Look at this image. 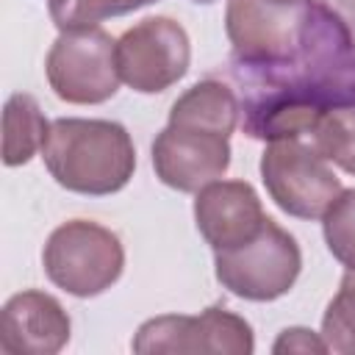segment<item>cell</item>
<instances>
[{
    "instance_id": "obj_3",
    "label": "cell",
    "mask_w": 355,
    "mask_h": 355,
    "mask_svg": "<svg viewBox=\"0 0 355 355\" xmlns=\"http://www.w3.org/2000/svg\"><path fill=\"white\" fill-rule=\"evenodd\" d=\"M42 266L53 286L89 300L122 277L125 247L114 230L92 219H69L50 233L42 250Z\"/></svg>"
},
{
    "instance_id": "obj_15",
    "label": "cell",
    "mask_w": 355,
    "mask_h": 355,
    "mask_svg": "<svg viewBox=\"0 0 355 355\" xmlns=\"http://www.w3.org/2000/svg\"><path fill=\"white\" fill-rule=\"evenodd\" d=\"M308 141L347 175H355V108H330L316 122Z\"/></svg>"
},
{
    "instance_id": "obj_8",
    "label": "cell",
    "mask_w": 355,
    "mask_h": 355,
    "mask_svg": "<svg viewBox=\"0 0 355 355\" xmlns=\"http://www.w3.org/2000/svg\"><path fill=\"white\" fill-rule=\"evenodd\" d=\"M189 33L172 17H147L116 39L119 78L139 94L166 92L189 72Z\"/></svg>"
},
{
    "instance_id": "obj_12",
    "label": "cell",
    "mask_w": 355,
    "mask_h": 355,
    "mask_svg": "<svg viewBox=\"0 0 355 355\" xmlns=\"http://www.w3.org/2000/svg\"><path fill=\"white\" fill-rule=\"evenodd\" d=\"M69 313L53 294L28 288L0 311V349L8 355H55L69 344Z\"/></svg>"
},
{
    "instance_id": "obj_7",
    "label": "cell",
    "mask_w": 355,
    "mask_h": 355,
    "mask_svg": "<svg viewBox=\"0 0 355 355\" xmlns=\"http://www.w3.org/2000/svg\"><path fill=\"white\" fill-rule=\"evenodd\" d=\"M130 347L139 355H250L255 349V333L244 316L211 305L197 316L164 313L147 319Z\"/></svg>"
},
{
    "instance_id": "obj_2",
    "label": "cell",
    "mask_w": 355,
    "mask_h": 355,
    "mask_svg": "<svg viewBox=\"0 0 355 355\" xmlns=\"http://www.w3.org/2000/svg\"><path fill=\"white\" fill-rule=\"evenodd\" d=\"M42 161L61 189L105 197L130 183L136 172V147L119 122L61 116L50 122Z\"/></svg>"
},
{
    "instance_id": "obj_16",
    "label": "cell",
    "mask_w": 355,
    "mask_h": 355,
    "mask_svg": "<svg viewBox=\"0 0 355 355\" xmlns=\"http://www.w3.org/2000/svg\"><path fill=\"white\" fill-rule=\"evenodd\" d=\"M322 338L330 352L355 355V269H347L322 316Z\"/></svg>"
},
{
    "instance_id": "obj_9",
    "label": "cell",
    "mask_w": 355,
    "mask_h": 355,
    "mask_svg": "<svg viewBox=\"0 0 355 355\" xmlns=\"http://www.w3.org/2000/svg\"><path fill=\"white\" fill-rule=\"evenodd\" d=\"M302 8H277L263 0H227L225 31L239 72H261L291 58Z\"/></svg>"
},
{
    "instance_id": "obj_19",
    "label": "cell",
    "mask_w": 355,
    "mask_h": 355,
    "mask_svg": "<svg viewBox=\"0 0 355 355\" xmlns=\"http://www.w3.org/2000/svg\"><path fill=\"white\" fill-rule=\"evenodd\" d=\"M272 352L286 355V352H330V349L322 333H313L308 327H286L272 344Z\"/></svg>"
},
{
    "instance_id": "obj_17",
    "label": "cell",
    "mask_w": 355,
    "mask_h": 355,
    "mask_svg": "<svg viewBox=\"0 0 355 355\" xmlns=\"http://www.w3.org/2000/svg\"><path fill=\"white\" fill-rule=\"evenodd\" d=\"M322 230L330 255L341 266L355 269V189H341L322 216Z\"/></svg>"
},
{
    "instance_id": "obj_21",
    "label": "cell",
    "mask_w": 355,
    "mask_h": 355,
    "mask_svg": "<svg viewBox=\"0 0 355 355\" xmlns=\"http://www.w3.org/2000/svg\"><path fill=\"white\" fill-rule=\"evenodd\" d=\"M75 0H47V8H50V17L53 14H58V11H64L67 6H72Z\"/></svg>"
},
{
    "instance_id": "obj_13",
    "label": "cell",
    "mask_w": 355,
    "mask_h": 355,
    "mask_svg": "<svg viewBox=\"0 0 355 355\" xmlns=\"http://www.w3.org/2000/svg\"><path fill=\"white\" fill-rule=\"evenodd\" d=\"M239 97L233 94L230 86L222 80H200L191 89H186L169 108V122L172 125H186V128H200V130H214L222 136H230L239 125Z\"/></svg>"
},
{
    "instance_id": "obj_6",
    "label": "cell",
    "mask_w": 355,
    "mask_h": 355,
    "mask_svg": "<svg viewBox=\"0 0 355 355\" xmlns=\"http://www.w3.org/2000/svg\"><path fill=\"white\" fill-rule=\"evenodd\" d=\"M44 75L58 100L69 105H100L122 83L116 39L100 25L61 31L44 58Z\"/></svg>"
},
{
    "instance_id": "obj_5",
    "label": "cell",
    "mask_w": 355,
    "mask_h": 355,
    "mask_svg": "<svg viewBox=\"0 0 355 355\" xmlns=\"http://www.w3.org/2000/svg\"><path fill=\"white\" fill-rule=\"evenodd\" d=\"M261 180L280 211L297 219H322L341 194L330 161L300 136L272 139L261 155Z\"/></svg>"
},
{
    "instance_id": "obj_11",
    "label": "cell",
    "mask_w": 355,
    "mask_h": 355,
    "mask_svg": "<svg viewBox=\"0 0 355 355\" xmlns=\"http://www.w3.org/2000/svg\"><path fill=\"white\" fill-rule=\"evenodd\" d=\"M266 214L258 191L244 180H214L194 197V222L214 252L233 250L261 233Z\"/></svg>"
},
{
    "instance_id": "obj_14",
    "label": "cell",
    "mask_w": 355,
    "mask_h": 355,
    "mask_svg": "<svg viewBox=\"0 0 355 355\" xmlns=\"http://www.w3.org/2000/svg\"><path fill=\"white\" fill-rule=\"evenodd\" d=\"M50 122L31 94H11L3 108V164L22 166L42 153Z\"/></svg>"
},
{
    "instance_id": "obj_20",
    "label": "cell",
    "mask_w": 355,
    "mask_h": 355,
    "mask_svg": "<svg viewBox=\"0 0 355 355\" xmlns=\"http://www.w3.org/2000/svg\"><path fill=\"white\" fill-rule=\"evenodd\" d=\"M269 6H277V8H300V6H308L311 0H263Z\"/></svg>"
},
{
    "instance_id": "obj_1",
    "label": "cell",
    "mask_w": 355,
    "mask_h": 355,
    "mask_svg": "<svg viewBox=\"0 0 355 355\" xmlns=\"http://www.w3.org/2000/svg\"><path fill=\"white\" fill-rule=\"evenodd\" d=\"M244 111L269 105H300L311 111L355 108V25L333 3L302 8L297 47L280 67L250 72Z\"/></svg>"
},
{
    "instance_id": "obj_22",
    "label": "cell",
    "mask_w": 355,
    "mask_h": 355,
    "mask_svg": "<svg viewBox=\"0 0 355 355\" xmlns=\"http://www.w3.org/2000/svg\"><path fill=\"white\" fill-rule=\"evenodd\" d=\"M194 3H214V0H194Z\"/></svg>"
},
{
    "instance_id": "obj_10",
    "label": "cell",
    "mask_w": 355,
    "mask_h": 355,
    "mask_svg": "<svg viewBox=\"0 0 355 355\" xmlns=\"http://www.w3.org/2000/svg\"><path fill=\"white\" fill-rule=\"evenodd\" d=\"M230 136L172 122H166L153 141L155 178L164 186L186 194L219 180L230 166Z\"/></svg>"
},
{
    "instance_id": "obj_18",
    "label": "cell",
    "mask_w": 355,
    "mask_h": 355,
    "mask_svg": "<svg viewBox=\"0 0 355 355\" xmlns=\"http://www.w3.org/2000/svg\"><path fill=\"white\" fill-rule=\"evenodd\" d=\"M150 3H155V0H75L64 11L53 14V22L61 31H69V28H94V25H100L108 17L130 14V11L144 8Z\"/></svg>"
},
{
    "instance_id": "obj_4",
    "label": "cell",
    "mask_w": 355,
    "mask_h": 355,
    "mask_svg": "<svg viewBox=\"0 0 355 355\" xmlns=\"http://www.w3.org/2000/svg\"><path fill=\"white\" fill-rule=\"evenodd\" d=\"M302 252L297 239L275 219L233 250L214 252V275L222 288L250 302H272L288 294L300 277Z\"/></svg>"
}]
</instances>
